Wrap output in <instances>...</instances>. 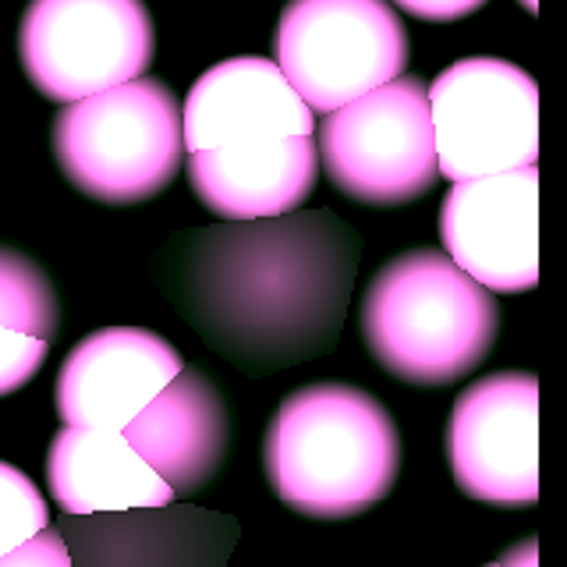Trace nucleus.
Segmentation results:
<instances>
[{"label": "nucleus", "instance_id": "nucleus-1", "mask_svg": "<svg viewBox=\"0 0 567 567\" xmlns=\"http://www.w3.org/2000/svg\"><path fill=\"white\" fill-rule=\"evenodd\" d=\"M354 266L359 238L330 209L224 220L188 235L171 295L213 351L274 372L333 348Z\"/></svg>", "mask_w": 567, "mask_h": 567}, {"label": "nucleus", "instance_id": "nucleus-2", "mask_svg": "<svg viewBox=\"0 0 567 567\" xmlns=\"http://www.w3.org/2000/svg\"><path fill=\"white\" fill-rule=\"evenodd\" d=\"M262 468L277 501L301 518H359L398 483L401 433L369 390L309 383L270 419Z\"/></svg>", "mask_w": 567, "mask_h": 567}, {"label": "nucleus", "instance_id": "nucleus-3", "mask_svg": "<svg viewBox=\"0 0 567 567\" xmlns=\"http://www.w3.org/2000/svg\"><path fill=\"white\" fill-rule=\"evenodd\" d=\"M501 312L493 291L436 248L390 259L362 298V341L390 377L447 386L489 359Z\"/></svg>", "mask_w": 567, "mask_h": 567}, {"label": "nucleus", "instance_id": "nucleus-4", "mask_svg": "<svg viewBox=\"0 0 567 567\" xmlns=\"http://www.w3.org/2000/svg\"><path fill=\"white\" fill-rule=\"evenodd\" d=\"M53 156L89 199L111 206L153 199L185 164L182 103L146 75L82 96L53 121Z\"/></svg>", "mask_w": 567, "mask_h": 567}, {"label": "nucleus", "instance_id": "nucleus-5", "mask_svg": "<svg viewBox=\"0 0 567 567\" xmlns=\"http://www.w3.org/2000/svg\"><path fill=\"white\" fill-rule=\"evenodd\" d=\"M333 188L365 206H401L436 185L430 96L419 79L398 75L323 114L316 142Z\"/></svg>", "mask_w": 567, "mask_h": 567}, {"label": "nucleus", "instance_id": "nucleus-6", "mask_svg": "<svg viewBox=\"0 0 567 567\" xmlns=\"http://www.w3.org/2000/svg\"><path fill=\"white\" fill-rule=\"evenodd\" d=\"M274 47L312 114H330L408 68V32L386 0H291Z\"/></svg>", "mask_w": 567, "mask_h": 567}, {"label": "nucleus", "instance_id": "nucleus-7", "mask_svg": "<svg viewBox=\"0 0 567 567\" xmlns=\"http://www.w3.org/2000/svg\"><path fill=\"white\" fill-rule=\"evenodd\" d=\"M436 171L468 182L539 159V89L525 68L501 58H465L425 89Z\"/></svg>", "mask_w": 567, "mask_h": 567}, {"label": "nucleus", "instance_id": "nucleus-8", "mask_svg": "<svg viewBox=\"0 0 567 567\" xmlns=\"http://www.w3.org/2000/svg\"><path fill=\"white\" fill-rule=\"evenodd\" d=\"M18 53L47 100L75 103L146 75L153 18L142 0H29Z\"/></svg>", "mask_w": 567, "mask_h": 567}, {"label": "nucleus", "instance_id": "nucleus-9", "mask_svg": "<svg viewBox=\"0 0 567 567\" xmlns=\"http://www.w3.org/2000/svg\"><path fill=\"white\" fill-rule=\"evenodd\" d=\"M447 468L478 504L539 501V383L528 372H493L472 383L447 419Z\"/></svg>", "mask_w": 567, "mask_h": 567}, {"label": "nucleus", "instance_id": "nucleus-10", "mask_svg": "<svg viewBox=\"0 0 567 567\" xmlns=\"http://www.w3.org/2000/svg\"><path fill=\"white\" fill-rule=\"evenodd\" d=\"M440 241L461 270L496 295H522L539 280V171L536 164L451 182L440 206Z\"/></svg>", "mask_w": 567, "mask_h": 567}, {"label": "nucleus", "instance_id": "nucleus-11", "mask_svg": "<svg viewBox=\"0 0 567 567\" xmlns=\"http://www.w3.org/2000/svg\"><path fill=\"white\" fill-rule=\"evenodd\" d=\"M71 567H227L238 518L195 504L61 514Z\"/></svg>", "mask_w": 567, "mask_h": 567}, {"label": "nucleus", "instance_id": "nucleus-12", "mask_svg": "<svg viewBox=\"0 0 567 567\" xmlns=\"http://www.w3.org/2000/svg\"><path fill=\"white\" fill-rule=\"evenodd\" d=\"M182 369V354L159 333L103 327L68 351L53 404L64 425L121 433Z\"/></svg>", "mask_w": 567, "mask_h": 567}, {"label": "nucleus", "instance_id": "nucleus-13", "mask_svg": "<svg viewBox=\"0 0 567 567\" xmlns=\"http://www.w3.org/2000/svg\"><path fill=\"white\" fill-rule=\"evenodd\" d=\"M316 114L284 79L277 61L230 58L192 82L182 103L185 153L235 142L312 135Z\"/></svg>", "mask_w": 567, "mask_h": 567}, {"label": "nucleus", "instance_id": "nucleus-14", "mask_svg": "<svg viewBox=\"0 0 567 567\" xmlns=\"http://www.w3.org/2000/svg\"><path fill=\"white\" fill-rule=\"evenodd\" d=\"M121 436L164 478L174 496L213 483L230 447V415L220 390L199 369H182L124 425Z\"/></svg>", "mask_w": 567, "mask_h": 567}, {"label": "nucleus", "instance_id": "nucleus-15", "mask_svg": "<svg viewBox=\"0 0 567 567\" xmlns=\"http://www.w3.org/2000/svg\"><path fill=\"white\" fill-rule=\"evenodd\" d=\"M188 182L199 203L220 220H259L295 213L319 177L312 135L235 142L185 153Z\"/></svg>", "mask_w": 567, "mask_h": 567}, {"label": "nucleus", "instance_id": "nucleus-16", "mask_svg": "<svg viewBox=\"0 0 567 567\" xmlns=\"http://www.w3.org/2000/svg\"><path fill=\"white\" fill-rule=\"evenodd\" d=\"M47 483L64 514L171 504L174 493L114 430L64 425L47 454Z\"/></svg>", "mask_w": 567, "mask_h": 567}, {"label": "nucleus", "instance_id": "nucleus-17", "mask_svg": "<svg viewBox=\"0 0 567 567\" xmlns=\"http://www.w3.org/2000/svg\"><path fill=\"white\" fill-rule=\"evenodd\" d=\"M0 327L53 341L61 327V301L32 259L0 248Z\"/></svg>", "mask_w": 567, "mask_h": 567}, {"label": "nucleus", "instance_id": "nucleus-18", "mask_svg": "<svg viewBox=\"0 0 567 567\" xmlns=\"http://www.w3.org/2000/svg\"><path fill=\"white\" fill-rule=\"evenodd\" d=\"M50 525V511L32 478L0 461V557Z\"/></svg>", "mask_w": 567, "mask_h": 567}, {"label": "nucleus", "instance_id": "nucleus-19", "mask_svg": "<svg viewBox=\"0 0 567 567\" xmlns=\"http://www.w3.org/2000/svg\"><path fill=\"white\" fill-rule=\"evenodd\" d=\"M47 351L50 344L40 341V337L0 327V398L22 390L35 377L47 362Z\"/></svg>", "mask_w": 567, "mask_h": 567}, {"label": "nucleus", "instance_id": "nucleus-20", "mask_svg": "<svg viewBox=\"0 0 567 567\" xmlns=\"http://www.w3.org/2000/svg\"><path fill=\"white\" fill-rule=\"evenodd\" d=\"M0 567H71V557L64 549L61 532L47 525L35 532V536H29L22 546L8 549V554L0 557Z\"/></svg>", "mask_w": 567, "mask_h": 567}, {"label": "nucleus", "instance_id": "nucleus-21", "mask_svg": "<svg viewBox=\"0 0 567 567\" xmlns=\"http://www.w3.org/2000/svg\"><path fill=\"white\" fill-rule=\"evenodd\" d=\"M394 4L422 22H457V18L475 14L486 0H394Z\"/></svg>", "mask_w": 567, "mask_h": 567}, {"label": "nucleus", "instance_id": "nucleus-22", "mask_svg": "<svg viewBox=\"0 0 567 567\" xmlns=\"http://www.w3.org/2000/svg\"><path fill=\"white\" fill-rule=\"evenodd\" d=\"M501 567H536V539H525L522 546L507 549Z\"/></svg>", "mask_w": 567, "mask_h": 567}, {"label": "nucleus", "instance_id": "nucleus-23", "mask_svg": "<svg viewBox=\"0 0 567 567\" xmlns=\"http://www.w3.org/2000/svg\"><path fill=\"white\" fill-rule=\"evenodd\" d=\"M518 4H522L525 11H532V14H536V11H539V0H518Z\"/></svg>", "mask_w": 567, "mask_h": 567}, {"label": "nucleus", "instance_id": "nucleus-24", "mask_svg": "<svg viewBox=\"0 0 567 567\" xmlns=\"http://www.w3.org/2000/svg\"><path fill=\"white\" fill-rule=\"evenodd\" d=\"M489 567H501V564H489Z\"/></svg>", "mask_w": 567, "mask_h": 567}]
</instances>
